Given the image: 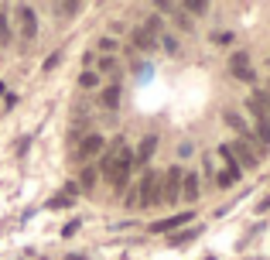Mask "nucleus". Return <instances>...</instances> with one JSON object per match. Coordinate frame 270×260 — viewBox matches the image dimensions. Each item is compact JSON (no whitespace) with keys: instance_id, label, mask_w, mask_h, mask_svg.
<instances>
[{"instance_id":"nucleus-1","label":"nucleus","mask_w":270,"mask_h":260,"mask_svg":"<svg viewBox=\"0 0 270 260\" xmlns=\"http://www.w3.org/2000/svg\"><path fill=\"white\" fill-rule=\"evenodd\" d=\"M161 198V175L157 171H147L140 182H137V202L140 205H154Z\"/></svg>"},{"instance_id":"nucleus-2","label":"nucleus","mask_w":270,"mask_h":260,"mask_svg":"<svg viewBox=\"0 0 270 260\" xmlns=\"http://www.w3.org/2000/svg\"><path fill=\"white\" fill-rule=\"evenodd\" d=\"M99 151H103V137H99V133H89V137H82V144H79V151H75V161L86 164V161L96 158Z\"/></svg>"},{"instance_id":"nucleus-3","label":"nucleus","mask_w":270,"mask_h":260,"mask_svg":"<svg viewBox=\"0 0 270 260\" xmlns=\"http://www.w3.org/2000/svg\"><path fill=\"white\" fill-rule=\"evenodd\" d=\"M181 168L175 164V168H168V175H164V189H161V198H168V202H175L178 192H181Z\"/></svg>"},{"instance_id":"nucleus-4","label":"nucleus","mask_w":270,"mask_h":260,"mask_svg":"<svg viewBox=\"0 0 270 260\" xmlns=\"http://www.w3.org/2000/svg\"><path fill=\"white\" fill-rule=\"evenodd\" d=\"M229 154H233V161H240L243 168H257V154L246 147V144H229ZM236 164V168H240Z\"/></svg>"},{"instance_id":"nucleus-5","label":"nucleus","mask_w":270,"mask_h":260,"mask_svg":"<svg viewBox=\"0 0 270 260\" xmlns=\"http://www.w3.org/2000/svg\"><path fill=\"white\" fill-rule=\"evenodd\" d=\"M192 219V212H175V216H168V219H161V223H154L150 226V233H171V229H178L181 223H188Z\"/></svg>"},{"instance_id":"nucleus-6","label":"nucleus","mask_w":270,"mask_h":260,"mask_svg":"<svg viewBox=\"0 0 270 260\" xmlns=\"http://www.w3.org/2000/svg\"><path fill=\"white\" fill-rule=\"evenodd\" d=\"M154 151H157V137H154V133H147V137L140 140V147H137V154H134V164H147Z\"/></svg>"},{"instance_id":"nucleus-7","label":"nucleus","mask_w":270,"mask_h":260,"mask_svg":"<svg viewBox=\"0 0 270 260\" xmlns=\"http://www.w3.org/2000/svg\"><path fill=\"white\" fill-rule=\"evenodd\" d=\"M17 17H21V28H24V38L31 41L34 31H38V21H34V10L31 7H17Z\"/></svg>"},{"instance_id":"nucleus-8","label":"nucleus","mask_w":270,"mask_h":260,"mask_svg":"<svg viewBox=\"0 0 270 260\" xmlns=\"http://www.w3.org/2000/svg\"><path fill=\"white\" fill-rule=\"evenodd\" d=\"M134 45H137V48H144V52H150V48L157 45V34L144 24V28H137V31H134Z\"/></svg>"},{"instance_id":"nucleus-9","label":"nucleus","mask_w":270,"mask_h":260,"mask_svg":"<svg viewBox=\"0 0 270 260\" xmlns=\"http://www.w3.org/2000/svg\"><path fill=\"white\" fill-rule=\"evenodd\" d=\"M250 106L260 113V117H270V93H264V89H257L253 96H250Z\"/></svg>"},{"instance_id":"nucleus-10","label":"nucleus","mask_w":270,"mask_h":260,"mask_svg":"<svg viewBox=\"0 0 270 260\" xmlns=\"http://www.w3.org/2000/svg\"><path fill=\"white\" fill-rule=\"evenodd\" d=\"M99 103H103L106 110H117V106H120V86H106V89L99 93Z\"/></svg>"},{"instance_id":"nucleus-11","label":"nucleus","mask_w":270,"mask_h":260,"mask_svg":"<svg viewBox=\"0 0 270 260\" xmlns=\"http://www.w3.org/2000/svg\"><path fill=\"white\" fill-rule=\"evenodd\" d=\"M215 182H219V189H229V185H236V182H240V168H236V164H229L226 171H219V175H215Z\"/></svg>"},{"instance_id":"nucleus-12","label":"nucleus","mask_w":270,"mask_h":260,"mask_svg":"<svg viewBox=\"0 0 270 260\" xmlns=\"http://www.w3.org/2000/svg\"><path fill=\"white\" fill-rule=\"evenodd\" d=\"M181 189H185V198H188V202H195V198H199V178H195V175H185V178H181Z\"/></svg>"},{"instance_id":"nucleus-13","label":"nucleus","mask_w":270,"mask_h":260,"mask_svg":"<svg viewBox=\"0 0 270 260\" xmlns=\"http://www.w3.org/2000/svg\"><path fill=\"white\" fill-rule=\"evenodd\" d=\"M226 124H229V127L236 130L240 137H246V140H253V137H250V127L243 124V117H236V113H226Z\"/></svg>"},{"instance_id":"nucleus-14","label":"nucleus","mask_w":270,"mask_h":260,"mask_svg":"<svg viewBox=\"0 0 270 260\" xmlns=\"http://www.w3.org/2000/svg\"><path fill=\"white\" fill-rule=\"evenodd\" d=\"M79 86H82V89H96V86H99V75H96V72H82Z\"/></svg>"},{"instance_id":"nucleus-15","label":"nucleus","mask_w":270,"mask_h":260,"mask_svg":"<svg viewBox=\"0 0 270 260\" xmlns=\"http://www.w3.org/2000/svg\"><path fill=\"white\" fill-rule=\"evenodd\" d=\"M257 133H260V140H264V144H270V120L260 117V120H257Z\"/></svg>"},{"instance_id":"nucleus-16","label":"nucleus","mask_w":270,"mask_h":260,"mask_svg":"<svg viewBox=\"0 0 270 260\" xmlns=\"http://www.w3.org/2000/svg\"><path fill=\"white\" fill-rule=\"evenodd\" d=\"M161 45H164V52H168V55H175V52H178V38H171V34H164V38H161Z\"/></svg>"},{"instance_id":"nucleus-17","label":"nucleus","mask_w":270,"mask_h":260,"mask_svg":"<svg viewBox=\"0 0 270 260\" xmlns=\"http://www.w3.org/2000/svg\"><path fill=\"white\" fill-rule=\"evenodd\" d=\"M92 185H96V171H92V168H86V171H82V189L89 192Z\"/></svg>"},{"instance_id":"nucleus-18","label":"nucleus","mask_w":270,"mask_h":260,"mask_svg":"<svg viewBox=\"0 0 270 260\" xmlns=\"http://www.w3.org/2000/svg\"><path fill=\"white\" fill-rule=\"evenodd\" d=\"M59 10H62V14H79L82 3H79V0H68V3H59Z\"/></svg>"},{"instance_id":"nucleus-19","label":"nucleus","mask_w":270,"mask_h":260,"mask_svg":"<svg viewBox=\"0 0 270 260\" xmlns=\"http://www.w3.org/2000/svg\"><path fill=\"white\" fill-rule=\"evenodd\" d=\"M199 236V229H188V233H178V236H171V243H188V240H195Z\"/></svg>"},{"instance_id":"nucleus-20","label":"nucleus","mask_w":270,"mask_h":260,"mask_svg":"<svg viewBox=\"0 0 270 260\" xmlns=\"http://www.w3.org/2000/svg\"><path fill=\"white\" fill-rule=\"evenodd\" d=\"M185 10H192V14H205V10H209V3H202V0H192V3H185Z\"/></svg>"},{"instance_id":"nucleus-21","label":"nucleus","mask_w":270,"mask_h":260,"mask_svg":"<svg viewBox=\"0 0 270 260\" xmlns=\"http://www.w3.org/2000/svg\"><path fill=\"white\" fill-rule=\"evenodd\" d=\"M48 205H52V209H65V205H72V198H68V195H55Z\"/></svg>"},{"instance_id":"nucleus-22","label":"nucleus","mask_w":270,"mask_h":260,"mask_svg":"<svg viewBox=\"0 0 270 260\" xmlns=\"http://www.w3.org/2000/svg\"><path fill=\"white\" fill-rule=\"evenodd\" d=\"M10 41V31H7V17L0 14V45H7Z\"/></svg>"},{"instance_id":"nucleus-23","label":"nucleus","mask_w":270,"mask_h":260,"mask_svg":"<svg viewBox=\"0 0 270 260\" xmlns=\"http://www.w3.org/2000/svg\"><path fill=\"white\" fill-rule=\"evenodd\" d=\"M240 68H246V52L233 55V72H240Z\"/></svg>"},{"instance_id":"nucleus-24","label":"nucleus","mask_w":270,"mask_h":260,"mask_svg":"<svg viewBox=\"0 0 270 260\" xmlns=\"http://www.w3.org/2000/svg\"><path fill=\"white\" fill-rule=\"evenodd\" d=\"M99 52H106V55L117 52V41H113V38H103V41H99Z\"/></svg>"},{"instance_id":"nucleus-25","label":"nucleus","mask_w":270,"mask_h":260,"mask_svg":"<svg viewBox=\"0 0 270 260\" xmlns=\"http://www.w3.org/2000/svg\"><path fill=\"white\" fill-rule=\"evenodd\" d=\"M233 75H236V79H243V82H253V79H257L250 68H240V72H233Z\"/></svg>"},{"instance_id":"nucleus-26","label":"nucleus","mask_w":270,"mask_h":260,"mask_svg":"<svg viewBox=\"0 0 270 260\" xmlns=\"http://www.w3.org/2000/svg\"><path fill=\"white\" fill-rule=\"evenodd\" d=\"M59 59H62L59 52H55V55H48V59H45V72H48V68H55V65H59Z\"/></svg>"},{"instance_id":"nucleus-27","label":"nucleus","mask_w":270,"mask_h":260,"mask_svg":"<svg viewBox=\"0 0 270 260\" xmlns=\"http://www.w3.org/2000/svg\"><path fill=\"white\" fill-rule=\"evenodd\" d=\"M75 229H79V219H75V223H65V229H62V236H75Z\"/></svg>"},{"instance_id":"nucleus-28","label":"nucleus","mask_w":270,"mask_h":260,"mask_svg":"<svg viewBox=\"0 0 270 260\" xmlns=\"http://www.w3.org/2000/svg\"><path fill=\"white\" fill-rule=\"evenodd\" d=\"M270 209V195H264V198H260V212H267Z\"/></svg>"},{"instance_id":"nucleus-29","label":"nucleus","mask_w":270,"mask_h":260,"mask_svg":"<svg viewBox=\"0 0 270 260\" xmlns=\"http://www.w3.org/2000/svg\"><path fill=\"white\" fill-rule=\"evenodd\" d=\"M68 260H82V257H68Z\"/></svg>"},{"instance_id":"nucleus-30","label":"nucleus","mask_w":270,"mask_h":260,"mask_svg":"<svg viewBox=\"0 0 270 260\" xmlns=\"http://www.w3.org/2000/svg\"><path fill=\"white\" fill-rule=\"evenodd\" d=\"M0 93H3V86H0Z\"/></svg>"},{"instance_id":"nucleus-31","label":"nucleus","mask_w":270,"mask_h":260,"mask_svg":"<svg viewBox=\"0 0 270 260\" xmlns=\"http://www.w3.org/2000/svg\"><path fill=\"white\" fill-rule=\"evenodd\" d=\"M209 260H215V257H209Z\"/></svg>"}]
</instances>
